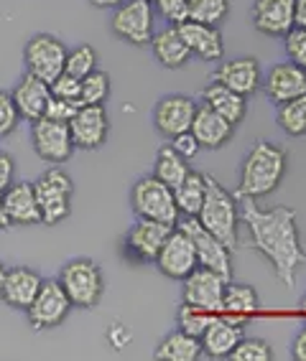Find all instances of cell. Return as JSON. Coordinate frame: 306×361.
<instances>
[{"label":"cell","mask_w":306,"mask_h":361,"mask_svg":"<svg viewBox=\"0 0 306 361\" xmlns=\"http://www.w3.org/2000/svg\"><path fill=\"white\" fill-rule=\"evenodd\" d=\"M107 341H110V346L115 348V351H123V348L131 343V331L125 329V326H120V323H115V326L107 329Z\"/></svg>","instance_id":"45"},{"label":"cell","mask_w":306,"mask_h":361,"mask_svg":"<svg viewBox=\"0 0 306 361\" xmlns=\"http://www.w3.org/2000/svg\"><path fill=\"white\" fill-rule=\"evenodd\" d=\"M299 308H301V313H304V316H306V295L301 298V305H299Z\"/></svg>","instance_id":"51"},{"label":"cell","mask_w":306,"mask_h":361,"mask_svg":"<svg viewBox=\"0 0 306 361\" xmlns=\"http://www.w3.org/2000/svg\"><path fill=\"white\" fill-rule=\"evenodd\" d=\"M217 313L212 310H204V308H196V305H189V303H182L179 313H176V326L184 331V334L189 336H196V338H202V334L207 331V326L212 323Z\"/></svg>","instance_id":"34"},{"label":"cell","mask_w":306,"mask_h":361,"mask_svg":"<svg viewBox=\"0 0 306 361\" xmlns=\"http://www.w3.org/2000/svg\"><path fill=\"white\" fill-rule=\"evenodd\" d=\"M242 336H245L242 323L217 313L212 318V323L207 326V331L202 334V338H199L202 356H209V359H230V354L235 351V346H237V341H240Z\"/></svg>","instance_id":"23"},{"label":"cell","mask_w":306,"mask_h":361,"mask_svg":"<svg viewBox=\"0 0 306 361\" xmlns=\"http://www.w3.org/2000/svg\"><path fill=\"white\" fill-rule=\"evenodd\" d=\"M248 97H242V94H237V92L228 90L225 84H217L212 82L209 87H204L202 92V104H207L209 110H215L217 115H222L228 123H233L235 128L245 120V115H248V102H245Z\"/></svg>","instance_id":"27"},{"label":"cell","mask_w":306,"mask_h":361,"mask_svg":"<svg viewBox=\"0 0 306 361\" xmlns=\"http://www.w3.org/2000/svg\"><path fill=\"white\" fill-rule=\"evenodd\" d=\"M41 278L39 272L26 267V264H18V267H11L6 270V280H3V288H0V300L16 310H26L31 305V300L39 293Z\"/></svg>","instance_id":"24"},{"label":"cell","mask_w":306,"mask_h":361,"mask_svg":"<svg viewBox=\"0 0 306 361\" xmlns=\"http://www.w3.org/2000/svg\"><path fill=\"white\" fill-rule=\"evenodd\" d=\"M156 267L171 280H184L192 270H194V267H199L194 245H192V239L187 237L179 226L171 229V234L166 237L163 247L158 250Z\"/></svg>","instance_id":"16"},{"label":"cell","mask_w":306,"mask_h":361,"mask_svg":"<svg viewBox=\"0 0 306 361\" xmlns=\"http://www.w3.org/2000/svg\"><path fill=\"white\" fill-rule=\"evenodd\" d=\"M11 97H13L16 107H18V115L20 120H41L49 107V99H52V84L44 82V79L33 77V74H23L18 79V84L13 87L11 92Z\"/></svg>","instance_id":"20"},{"label":"cell","mask_w":306,"mask_h":361,"mask_svg":"<svg viewBox=\"0 0 306 361\" xmlns=\"http://www.w3.org/2000/svg\"><path fill=\"white\" fill-rule=\"evenodd\" d=\"M79 92H82V79L69 77V74H59L57 79L52 82V94L61 99H72V102H79ZM82 104V102H79Z\"/></svg>","instance_id":"42"},{"label":"cell","mask_w":306,"mask_h":361,"mask_svg":"<svg viewBox=\"0 0 306 361\" xmlns=\"http://www.w3.org/2000/svg\"><path fill=\"white\" fill-rule=\"evenodd\" d=\"M250 20L263 36H286L293 28V0H253Z\"/></svg>","instance_id":"19"},{"label":"cell","mask_w":306,"mask_h":361,"mask_svg":"<svg viewBox=\"0 0 306 361\" xmlns=\"http://www.w3.org/2000/svg\"><path fill=\"white\" fill-rule=\"evenodd\" d=\"M18 123H20V115H18V107H16L13 97H11V92L0 90V137L16 133Z\"/></svg>","instance_id":"39"},{"label":"cell","mask_w":306,"mask_h":361,"mask_svg":"<svg viewBox=\"0 0 306 361\" xmlns=\"http://www.w3.org/2000/svg\"><path fill=\"white\" fill-rule=\"evenodd\" d=\"M179 31H182L184 41L189 46L192 56L202 59V61H222V56H225V39H222L220 26L184 20Z\"/></svg>","instance_id":"25"},{"label":"cell","mask_w":306,"mask_h":361,"mask_svg":"<svg viewBox=\"0 0 306 361\" xmlns=\"http://www.w3.org/2000/svg\"><path fill=\"white\" fill-rule=\"evenodd\" d=\"M3 207H6L11 226H36L41 224L39 201H36V188L28 180H18L3 191Z\"/></svg>","instance_id":"22"},{"label":"cell","mask_w":306,"mask_h":361,"mask_svg":"<svg viewBox=\"0 0 306 361\" xmlns=\"http://www.w3.org/2000/svg\"><path fill=\"white\" fill-rule=\"evenodd\" d=\"M171 229H174V226L163 224V221L138 219L123 237L125 257L131 259V262H138V264L156 262L158 250L163 247V242H166V237L171 234Z\"/></svg>","instance_id":"12"},{"label":"cell","mask_w":306,"mask_h":361,"mask_svg":"<svg viewBox=\"0 0 306 361\" xmlns=\"http://www.w3.org/2000/svg\"><path fill=\"white\" fill-rule=\"evenodd\" d=\"M79 107H82L79 102L54 97V94H52V99H49V107H46L44 117H49V120H57V123H66V125H69V120L77 115Z\"/></svg>","instance_id":"41"},{"label":"cell","mask_w":306,"mask_h":361,"mask_svg":"<svg viewBox=\"0 0 306 361\" xmlns=\"http://www.w3.org/2000/svg\"><path fill=\"white\" fill-rule=\"evenodd\" d=\"M283 39H286L283 46H286L288 61H293V64H299L301 69H306V28L293 26Z\"/></svg>","instance_id":"40"},{"label":"cell","mask_w":306,"mask_h":361,"mask_svg":"<svg viewBox=\"0 0 306 361\" xmlns=\"http://www.w3.org/2000/svg\"><path fill=\"white\" fill-rule=\"evenodd\" d=\"M59 285L64 288V293L69 295L74 308L92 310L98 308L105 293V278L102 270L95 259L77 257L61 267L59 272Z\"/></svg>","instance_id":"4"},{"label":"cell","mask_w":306,"mask_h":361,"mask_svg":"<svg viewBox=\"0 0 306 361\" xmlns=\"http://www.w3.org/2000/svg\"><path fill=\"white\" fill-rule=\"evenodd\" d=\"M148 3H153V0H148Z\"/></svg>","instance_id":"52"},{"label":"cell","mask_w":306,"mask_h":361,"mask_svg":"<svg viewBox=\"0 0 306 361\" xmlns=\"http://www.w3.org/2000/svg\"><path fill=\"white\" fill-rule=\"evenodd\" d=\"M261 90L273 104H283L299 94H306V69L293 61L273 64L261 79Z\"/></svg>","instance_id":"17"},{"label":"cell","mask_w":306,"mask_h":361,"mask_svg":"<svg viewBox=\"0 0 306 361\" xmlns=\"http://www.w3.org/2000/svg\"><path fill=\"white\" fill-rule=\"evenodd\" d=\"M153 11L169 26H182L189 20V0H153Z\"/></svg>","instance_id":"38"},{"label":"cell","mask_w":306,"mask_h":361,"mask_svg":"<svg viewBox=\"0 0 306 361\" xmlns=\"http://www.w3.org/2000/svg\"><path fill=\"white\" fill-rule=\"evenodd\" d=\"M131 207L138 219H153V221H163V224H171V226H176V221L182 216L174 201V188H169L153 173L143 176V178H138L136 183H133Z\"/></svg>","instance_id":"6"},{"label":"cell","mask_w":306,"mask_h":361,"mask_svg":"<svg viewBox=\"0 0 306 361\" xmlns=\"http://www.w3.org/2000/svg\"><path fill=\"white\" fill-rule=\"evenodd\" d=\"M112 92V82L107 71H90L82 79V92H79V102L82 104H105Z\"/></svg>","instance_id":"33"},{"label":"cell","mask_w":306,"mask_h":361,"mask_svg":"<svg viewBox=\"0 0 306 361\" xmlns=\"http://www.w3.org/2000/svg\"><path fill=\"white\" fill-rule=\"evenodd\" d=\"M6 270H8V267L0 262V288H3V280H6Z\"/></svg>","instance_id":"50"},{"label":"cell","mask_w":306,"mask_h":361,"mask_svg":"<svg viewBox=\"0 0 306 361\" xmlns=\"http://www.w3.org/2000/svg\"><path fill=\"white\" fill-rule=\"evenodd\" d=\"M156 11L148 0H123L112 11L110 31L115 39L131 46H148L156 33Z\"/></svg>","instance_id":"7"},{"label":"cell","mask_w":306,"mask_h":361,"mask_svg":"<svg viewBox=\"0 0 306 361\" xmlns=\"http://www.w3.org/2000/svg\"><path fill=\"white\" fill-rule=\"evenodd\" d=\"M69 133L77 150H98L110 135V120L105 104H82L69 120Z\"/></svg>","instance_id":"14"},{"label":"cell","mask_w":306,"mask_h":361,"mask_svg":"<svg viewBox=\"0 0 306 361\" xmlns=\"http://www.w3.org/2000/svg\"><path fill=\"white\" fill-rule=\"evenodd\" d=\"M204 191H207V178H204V173L189 171V176L174 188V201H176V207H179V214H182V216H196L204 201Z\"/></svg>","instance_id":"30"},{"label":"cell","mask_w":306,"mask_h":361,"mask_svg":"<svg viewBox=\"0 0 306 361\" xmlns=\"http://www.w3.org/2000/svg\"><path fill=\"white\" fill-rule=\"evenodd\" d=\"M293 26L306 28V0H293Z\"/></svg>","instance_id":"47"},{"label":"cell","mask_w":306,"mask_h":361,"mask_svg":"<svg viewBox=\"0 0 306 361\" xmlns=\"http://www.w3.org/2000/svg\"><path fill=\"white\" fill-rule=\"evenodd\" d=\"M171 148L176 150V153L182 155V158H194L196 153H199V142L194 140V135L192 133H182V135H176V137H171Z\"/></svg>","instance_id":"43"},{"label":"cell","mask_w":306,"mask_h":361,"mask_svg":"<svg viewBox=\"0 0 306 361\" xmlns=\"http://www.w3.org/2000/svg\"><path fill=\"white\" fill-rule=\"evenodd\" d=\"M291 356L296 361H306V326L299 331V334H296V338H293Z\"/></svg>","instance_id":"46"},{"label":"cell","mask_w":306,"mask_h":361,"mask_svg":"<svg viewBox=\"0 0 306 361\" xmlns=\"http://www.w3.org/2000/svg\"><path fill=\"white\" fill-rule=\"evenodd\" d=\"M261 64L258 59L253 56H240V59H230V61H222L220 66L212 74V82L225 84L228 90L237 92L242 97H250L261 90Z\"/></svg>","instance_id":"18"},{"label":"cell","mask_w":306,"mask_h":361,"mask_svg":"<svg viewBox=\"0 0 306 361\" xmlns=\"http://www.w3.org/2000/svg\"><path fill=\"white\" fill-rule=\"evenodd\" d=\"M225 285H228V280L220 278L217 272L207 270V267H194L182 280V300L189 305H196V308L220 313Z\"/></svg>","instance_id":"15"},{"label":"cell","mask_w":306,"mask_h":361,"mask_svg":"<svg viewBox=\"0 0 306 361\" xmlns=\"http://www.w3.org/2000/svg\"><path fill=\"white\" fill-rule=\"evenodd\" d=\"M72 308V300L64 293V288L59 285V280H44L36 298L26 308V316L33 331H52L59 329L69 318Z\"/></svg>","instance_id":"9"},{"label":"cell","mask_w":306,"mask_h":361,"mask_svg":"<svg viewBox=\"0 0 306 361\" xmlns=\"http://www.w3.org/2000/svg\"><path fill=\"white\" fill-rule=\"evenodd\" d=\"M153 356L161 361H196L202 356V343L196 336H189L182 329H176L158 343Z\"/></svg>","instance_id":"29"},{"label":"cell","mask_w":306,"mask_h":361,"mask_svg":"<svg viewBox=\"0 0 306 361\" xmlns=\"http://www.w3.org/2000/svg\"><path fill=\"white\" fill-rule=\"evenodd\" d=\"M240 221L248 226L253 250L268 259L276 278L286 288H296L299 270L306 262L296 212L283 204L261 209L253 199H240Z\"/></svg>","instance_id":"1"},{"label":"cell","mask_w":306,"mask_h":361,"mask_svg":"<svg viewBox=\"0 0 306 361\" xmlns=\"http://www.w3.org/2000/svg\"><path fill=\"white\" fill-rule=\"evenodd\" d=\"M151 46H153L158 64H163L166 69H182V66L189 64L192 51L187 41H184L179 26H166L161 31H156L153 39H151Z\"/></svg>","instance_id":"26"},{"label":"cell","mask_w":306,"mask_h":361,"mask_svg":"<svg viewBox=\"0 0 306 361\" xmlns=\"http://www.w3.org/2000/svg\"><path fill=\"white\" fill-rule=\"evenodd\" d=\"M176 226L192 239L199 267H207V270L217 272V275L225 280L233 278V250L222 245L215 234H209L207 229L199 224L196 216H179Z\"/></svg>","instance_id":"8"},{"label":"cell","mask_w":306,"mask_h":361,"mask_svg":"<svg viewBox=\"0 0 306 361\" xmlns=\"http://www.w3.org/2000/svg\"><path fill=\"white\" fill-rule=\"evenodd\" d=\"M31 145L33 153L39 155L44 163H49V166H61L77 150L72 142L69 125L49 120V117H41V120H33L31 123Z\"/></svg>","instance_id":"11"},{"label":"cell","mask_w":306,"mask_h":361,"mask_svg":"<svg viewBox=\"0 0 306 361\" xmlns=\"http://www.w3.org/2000/svg\"><path fill=\"white\" fill-rule=\"evenodd\" d=\"M199 104L192 97H184V94H166L153 104V128H156L158 135H163L166 140L182 135V133H189L192 120H194V112Z\"/></svg>","instance_id":"13"},{"label":"cell","mask_w":306,"mask_h":361,"mask_svg":"<svg viewBox=\"0 0 306 361\" xmlns=\"http://www.w3.org/2000/svg\"><path fill=\"white\" fill-rule=\"evenodd\" d=\"M95 69H98V51H95L90 44H79V46H74L72 51H66L64 74L85 79L87 74Z\"/></svg>","instance_id":"36"},{"label":"cell","mask_w":306,"mask_h":361,"mask_svg":"<svg viewBox=\"0 0 306 361\" xmlns=\"http://www.w3.org/2000/svg\"><path fill=\"white\" fill-rule=\"evenodd\" d=\"M207 178V191H204V201L199 207L196 219L207 229L209 234H215L222 245L235 250L237 247V226H240V199L230 194L228 188L222 186L220 180L212 176Z\"/></svg>","instance_id":"3"},{"label":"cell","mask_w":306,"mask_h":361,"mask_svg":"<svg viewBox=\"0 0 306 361\" xmlns=\"http://www.w3.org/2000/svg\"><path fill=\"white\" fill-rule=\"evenodd\" d=\"M189 133L194 135V140L199 142V148L220 150L233 140L235 125L228 123L222 115H217L215 110H209L207 104H199L194 112V120H192Z\"/></svg>","instance_id":"21"},{"label":"cell","mask_w":306,"mask_h":361,"mask_svg":"<svg viewBox=\"0 0 306 361\" xmlns=\"http://www.w3.org/2000/svg\"><path fill=\"white\" fill-rule=\"evenodd\" d=\"M230 359L235 361H271L273 359V348L271 343L263 341V338H250V336H242L235 351L230 354Z\"/></svg>","instance_id":"37"},{"label":"cell","mask_w":306,"mask_h":361,"mask_svg":"<svg viewBox=\"0 0 306 361\" xmlns=\"http://www.w3.org/2000/svg\"><path fill=\"white\" fill-rule=\"evenodd\" d=\"M90 3H92L95 8H110V11H115V8L120 6L123 0H90Z\"/></svg>","instance_id":"48"},{"label":"cell","mask_w":306,"mask_h":361,"mask_svg":"<svg viewBox=\"0 0 306 361\" xmlns=\"http://www.w3.org/2000/svg\"><path fill=\"white\" fill-rule=\"evenodd\" d=\"M36 188V201H39L41 224L57 226L72 214V199H74V183L64 168L52 166L49 171L33 180Z\"/></svg>","instance_id":"5"},{"label":"cell","mask_w":306,"mask_h":361,"mask_svg":"<svg viewBox=\"0 0 306 361\" xmlns=\"http://www.w3.org/2000/svg\"><path fill=\"white\" fill-rule=\"evenodd\" d=\"M8 226H11V219H8L6 207H3V191H0V232H3V229H8Z\"/></svg>","instance_id":"49"},{"label":"cell","mask_w":306,"mask_h":361,"mask_svg":"<svg viewBox=\"0 0 306 361\" xmlns=\"http://www.w3.org/2000/svg\"><path fill=\"white\" fill-rule=\"evenodd\" d=\"M276 120L286 135H306V94H299L283 104H276Z\"/></svg>","instance_id":"32"},{"label":"cell","mask_w":306,"mask_h":361,"mask_svg":"<svg viewBox=\"0 0 306 361\" xmlns=\"http://www.w3.org/2000/svg\"><path fill=\"white\" fill-rule=\"evenodd\" d=\"M13 176H16L13 155L0 150V191H6V188L13 183Z\"/></svg>","instance_id":"44"},{"label":"cell","mask_w":306,"mask_h":361,"mask_svg":"<svg viewBox=\"0 0 306 361\" xmlns=\"http://www.w3.org/2000/svg\"><path fill=\"white\" fill-rule=\"evenodd\" d=\"M66 51L69 49L61 39H57L52 33H36L23 46V64H26L28 74L52 84L64 71Z\"/></svg>","instance_id":"10"},{"label":"cell","mask_w":306,"mask_h":361,"mask_svg":"<svg viewBox=\"0 0 306 361\" xmlns=\"http://www.w3.org/2000/svg\"><path fill=\"white\" fill-rule=\"evenodd\" d=\"M189 161L182 158L171 145H163L156 153V163H153V176L158 180H163L169 188H176L187 176H189Z\"/></svg>","instance_id":"31"},{"label":"cell","mask_w":306,"mask_h":361,"mask_svg":"<svg viewBox=\"0 0 306 361\" xmlns=\"http://www.w3.org/2000/svg\"><path fill=\"white\" fill-rule=\"evenodd\" d=\"M258 308H261V298H258V293H255L250 285L230 283L228 280V285H225V295H222L220 313H225V316L233 318V321L242 323L245 318L255 316Z\"/></svg>","instance_id":"28"},{"label":"cell","mask_w":306,"mask_h":361,"mask_svg":"<svg viewBox=\"0 0 306 361\" xmlns=\"http://www.w3.org/2000/svg\"><path fill=\"white\" fill-rule=\"evenodd\" d=\"M230 16V0H189V20L220 26Z\"/></svg>","instance_id":"35"},{"label":"cell","mask_w":306,"mask_h":361,"mask_svg":"<svg viewBox=\"0 0 306 361\" xmlns=\"http://www.w3.org/2000/svg\"><path fill=\"white\" fill-rule=\"evenodd\" d=\"M288 168L286 150L276 142L261 140L255 142L242 158L240 178H237V199H266L283 183Z\"/></svg>","instance_id":"2"}]
</instances>
